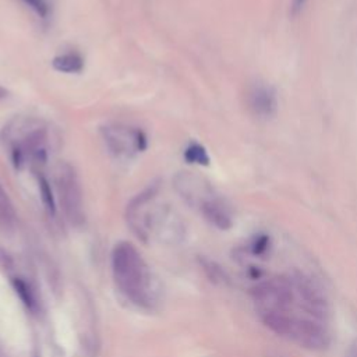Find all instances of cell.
I'll return each instance as SVG.
<instances>
[{
  "label": "cell",
  "mask_w": 357,
  "mask_h": 357,
  "mask_svg": "<svg viewBox=\"0 0 357 357\" xmlns=\"http://www.w3.org/2000/svg\"><path fill=\"white\" fill-rule=\"evenodd\" d=\"M201 214L214 226L226 230L232 226V215L227 207L218 198H210L201 207Z\"/></svg>",
  "instance_id": "9"
},
{
  "label": "cell",
  "mask_w": 357,
  "mask_h": 357,
  "mask_svg": "<svg viewBox=\"0 0 357 357\" xmlns=\"http://www.w3.org/2000/svg\"><path fill=\"white\" fill-rule=\"evenodd\" d=\"M0 141L8 148L17 170L43 166L50 154L52 134L49 126L38 117H14L0 133Z\"/></svg>",
  "instance_id": "2"
},
{
  "label": "cell",
  "mask_w": 357,
  "mask_h": 357,
  "mask_svg": "<svg viewBox=\"0 0 357 357\" xmlns=\"http://www.w3.org/2000/svg\"><path fill=\"white\" fill-rule=\"evenodd\" d=\"M185 161L187 163L200 165V166H208L210 165V155L207 150L198 144V143H190L185 150Z\"/></svg>",
  "instance_id": "14"
},
{
  "label": "cell",
  "mask_w": 357,
  "mask_h": 357,
  "mask_svg": "<svg viewBox=\"0 0 357 357\" xmlns=\"http://www.w3.org/2000/svg\"><path fill=\"white\" fill-rule=\"evenodd\" d=\"M54 186L66 219L74 226L83 225L85 219L84 194L74 166L68 162L59 163L54 169Z\"/></svg>",
  "instance_id": "4"
},
{
  "label": "cell",
  "mask_w": 357,
  "mask_h": 357,
  "mask_svg": "<svg viewBox=\"0 0 357 357\" xmlns=\"http://www.w3.org/2000/svg\"><path fill=\"white\" fill-rule=\"evenodd\" d=\"M269 247V237L265 234H261L258 237H256L253 245H252V252L256 256H263Z\"/></svg>",
  "instance_id": "17"
},
{
  "label": "cell",
  "mask_w": 357,
  "mask_h": 357,
  "mask_svg": "<svg viewBox=\"0 0 357 357\" xmlns=\"http://www.w3.org/2000/svg\"><path fill=\"white\" fill-rule=\"evenodd\" d=\"M305 3H306V0H294V10L302 9Z\"/></svg>",
  "instance_id": "19"
},
{
  "label": "cell",
  "mask_w": 357,
  "mask_h": 357,
  "mask_svg": "<svg viewBox=\"0 0 357 357\" xmlns=\"http://www.w3.org/2000/svg\"><path fill=\"white\" fill-rule=\"evenodd\" d=\"M16 221L17 215L13 203L8 196L6 190L3 189L2 183H0V229L8 232L13 230L16 226Z\"/></svg>",
  "instance_id": "11"
},
{
  "label": "cell",
  "mask_w": 357,
  "mask_h": 357,
  "mask_svg": "<svg viewBox=\"0 0 357 357\" xmlns=\"http://www.w3.org/2000/svg\"><path fill=\"white\" fill-rule=\"evenodd\" d=\"M159 192V183H152L129 203L126 210L127 225L144 242L156 237L161 242L173 243L178 239L181 226L169 208L156 204Z\"/></svg>",
  "instance_id": "3"
},
{
  "label": "cell",
  "mask_w": 357,
  "mask_h": 357,
  "mask_svg": "<svg viewBox=\"0 0 357 357\" xmlns=\"http://www.w3.org/2000/svg\"><path fill=\"white\" fill-rule=\"evenodd\" d=\"M101 134L106 148L117 159H133L148 148L147 134L137 127L112 123L103 126Z\"/></svg>",
  "instance_id": "5"
},
{
  "label": "cell",
  "mask_w": 357,
  "mask_h": 357,
  "mask_svg": "<svg viewBox=\"0 0 357 357\" xmlns=\"http://www.w3.org/2000/svg\"><path fill=\"white\" fill-rule=\"evenodd\" d=\"M52 68L63 74H79L84 70L85 62L81 54L76 52H68L54 56L52 59Z\"/></svg>",
  "instance_id": "10"
},
{
  "label": "cell",
  "mask_w": 357,
  "mask_h": 357,
  "mask_svg": "<svg viewBox=\"0 0 357 357\" xmlns=\"http://www.w3.org/2000/svg\"><path fill=\"white\" fill-rule=\"evenodd\" d=\"M275 95L267 87L257 88L252 95V106L260 114H271L275 109Z\"/></svg>",
  "instance_id": "12"
},
{
  "label": "cell",
  "mask_w": 357,
  "mask_h": 357,
  "mask_svg": "<svg viewBox=\"0 0 357 357\" xmlns=\"http://www.w3.org/2000/svg\"><path fill=\"white\" fill-rule=\"evenodd\" d=\"M35 174H37V183H38L42 204L50 215H54L56 210H57L56 198H54V194H53V190H52V186L48 181V177L41 170H35Z\"/></svg>",
  "instance_id": "13"
},
{
  "label": "cell",
  "mask_w": 357,
  "mask_h": 357,
  "mask_svg": "<svg viewBox=\"0 0 357 357\" xmlns=\"http://www.w3.org/2000/svg\"><path fill=\"white\" fill-rule=\"evenodd\" d=\"M253 299L261 317L272 313H287L294 294L286 279L275 278L257 285L253 289Z\"/></svg>",
  "instance_id": "6"
},
{
  "label": "cell",
  "mask_w": 357,
  "mask_h": 357,
  "mask_svg": "<svg viewBox=\"0 0 357 357\" xmlns=\"http://www.w3.org/2000/svg\"><path fill=\"white\" fill-rule=\"evenodd\" d=\"M24 3L28 5L39 17L45 19L49 14V5L46 0H24Z\"/></svg>",
  "instance_id": "16"
},
{
  "label": "cell",
  "mask_w": 357,
  "mask_h": 357,
  "mask_svg": "<svg viewBox=\"0 0 357 357\" xmlns=\"http://www.w3.org/2000/svg\"><path fill=\"white\" fill-rule=\"evenodd\" d=\"M294 287L302 297L303 307L317 318H324L328 313L327 302L321 292L305 276H297L294 280Z\"/></svg>",
  "instance_id": "8"
},
{
  "label": "cell",
  "mask_w": 357,
  "mask_h": 357,
  "mask_svg": "<svg viewBox=\"0 0 357 357\" xmlns=\"http://www.w3.org/2000/svg\"><path fill=\"white\" fill-rule=\"evenodd\" d=\"M13 285H14L16 292L20 294L21 300H23L30 309H32L34 305H35V302H34V296H32L31 287H30L24 280H21L20 278H14V279H13Z\"/></svg>",
  "instance_id": "15"
},
{
  "label": "cell",
  "mask_w": 357,
  "mask_h": 357,
  "mask_svg": "<svg viewBox=\"0 0 357 357\" xmlns=\"http://www.w3.org/2000/svg\"><path fill=\"white\" fill-rule=\"evenodd\" d=\"M112 275L127 300L143 309H154L161 299V285L140 254L129 242H121L112 252Z\"/></svg>",
  "instance_id": "1"
},
{
  "label": "cell",
  "mask_w": 357,
  "mask_h": 357,
  "mask_svg": "<svg viewBox=\"0 0 357 357\" xmlns=\"http://www.w3.org/2000/svg\"><path fill=\"white\" fill-rule=\"evenodd\" d=\"M6 98H9V90H6L5 87L0 85V102L5 101Z\"/></svg>",
  "instance_id": "18"
},
{
  "label": "cell",
  "mask_w": 357,
  "mask_h": 357,
  "mask_svg": "<svg viewBox=\"0 0 357 357\" xmlns=\"http://www.w3.org/2000/svg\"><path fill=\"white\" fill-rule=\"evenodd\" d=\"M286 336L310 350H321L329 343L327 329L321 324L307 318L292 317Z\"/></svg>",
  "instance_id": "7"
}]
</instances>
